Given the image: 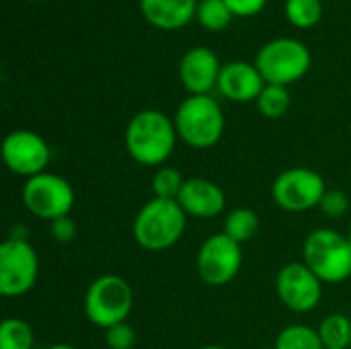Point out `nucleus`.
<instances>
[{"label":"nucleus","mask_w":351,"mask_h":349,"mask_svg":"<svg viewBox=\"0 0 351 349\" xmlns=\"http://www.w3.org/2000/svg\"><path fill=\"white\" fill-rule=\"evenodd\" d=\"M276 292L282 304L294 313H311L319 306L323 296V282L304 265L288 263L276 278Z\"/></svg>","instance_id":"nucleus-12"},{"label":"nucleus","mask_w":351,"mask_h":349,"mask_svg":"<svg viewBox=\"0 0 351 349\" xmlns=\"http://www.w3.org/2000/svg\"><path fill=\"white\" fill-rule=\"evenodd\" d=\"M197 21L208 31H222L232 21V10L224 0H202L197 4Z\"/></svg>","instance_id":"nucleus-23"},{"label":"nucleus","mask_w":351,"mask_h":349,"mask_svg":"<svg viewBox=\"0 0 351 349\" xmlns=\"http://www.w3.org/2000/svg\"><path fill=\"white\" fill-rule=\"evenodd\" d=\"M202 349H224V348H220V346H206V348H202Z\"/></svg>","instance_id":"nucleus-30"},{"label":"nucleus","mask_w":351,"mask_h":349,"mask_svg":"<svg viewBox=\"0 0 351 349\" xmlns=\"http://www.w3.org/2000/svg\"><path fill=\"white\" fill-rule=\"evenodd\" d=\"M29 2H43V0H29Z\"/></svg>","instance_id":"nucleus-32"},{"label":"nucleus","mask_w":351,"mask_h":349,"mask_svg":"<svg viewBox=\"0 0 351 349\" xmlns=\"http://www.w3.org/2000/svg\"><path fill=\"white\" fill-rule=\"evenodd\" d=\"M348 241H350V245H351V228H350V232H348Z\"/></svg>","instance_id":"nucleus-31"},{"label":"nucleus","mask_w":351,"mask_h":349,"mask_svg":"<svg viewBox=\"0 0 351 349\" xmlns=\"http://www.w3.org/2000/svg\"><path fill=\"white\" fill-rule=\"evenodd\" d=\"M274 349H325L319 337V329L308 325H290L280 331Z\"/></svg>","instance_id":"nucleus-20"},{"label":"nucleus","mask_w":351,"mask_h":349,"mask_svg":"<svg viewBox=\"0 0 351 349\" xmlns=\"http://www.w3.org/2000/svg\"><path fill=\"white\" fill-rule=\"evenodd\" d=\"M39 276V257L27 239L8 237L0 245V294L19 298L33 290Z\"/></svg>","instance_id":"nucleus-7"},{"label":"nucleus","mask_w":351,"mask_h":349,"mask_svg":"<svg viewBox=\"0 0 351 349\" xmlns=\"http://www.w3.org/2000/svg\"><path fill=\"white\" fill-rule=\"evenodd\" d=\"M33 327L23 319H4L0 325V349H33Z\"/></svg>","instance_id":"nucleus-21"},{"label":"nucleus","mask_w":351,"mask_h":349,"mask_svg":"<svg viewBox=\"0 0 351 349\" xmlns=\"http://www.w3.org/2000/svg\"><path fill=\"white\" fill-rule=\"evenodd\" d=\"M222 66L210 47H191L179 62V78L189 95H210L218 88Z\"/></svg>","instance_id":"nucleus-13"},{"label":"nucleus","mask_w":351,"mask_h":349,"mask_svg":"<svg viewBox=\"0 0 351 349\" xmlns=\"http://www.w3.org/2000/svg\"><path fill=\"white\" fill-rule=\"evenodd\" d=\"M187 224V214L177 200H150L134 218V239L136 243L152 253L167 251L175 247Z\"/></svg>","instance_id":"nucleus-2"},{"label":"nucleus","mask_w":351,"mask_h":349,"mask_svg":"<svg viewBox=\"0 0 351 349\" xmlns=\"http://www.w3.org/2000/svg\"><path fill=\"white\" fill-rule=\"evenodd\" d=\"M47 349H76L74 346H68V344H56V346H49Z\"/></svg>","instance_id":"nucleus-29"},{"label":"nucleus","mask_w":351,"mask_h":349,"mask_svg":"<svg viewBox=\"0 0 351 349\" xmlns=\"http://www.w3.org/2000/svg\"><path fill=\"white\" fill-rule=\"evenodd\" d=\"M224 2L228 4L234 16H255L267 4V0H224Z\"/></svg>","instance_id":"nucleus-28"},{"label":"nucleus","mask_w":351,"mask_h":349,"mask_svg":"<svg viewBox=\"0 0 351 349\" xmlns=\"http://www.w3.org/2000/svg\"><path fill=\"white\" fill-rule=\"evenodd\" d=\"M183 175L175 167H158L152 177V193L158 200H177L183 189Z\"/></svg>","instance_id":"nucleus-24"},{"label":"nucleus","mask_w":351,"mask_h":349,"mask_svg":"<svg viewBox=\"0 0 351 349\" xmlns=\"http://www.w3.org/2000/svg\"><path fill=\"white\" fill-rule=\"evenodd\" d=\"M243 265V249L228 234H212L197 251V276L212 288L230 284Z\"/></svg>","instance_id":"nucleus-10"},{"label":"nucleus","mask_w":351,"mask_h":349,"mask_svg":"<svg viewBox=\"0 0 351 349\" xmlns=\"http://www.w3.org/2000/svg\"><path fill=\"white\" fill-rule=\"evenodd\" d=\"M23 204L35 218L53 222L62 216H70L74 208V189L64 177L45 171L25 181Z\"/></svg>","instance_id":"nucleus-8"},{"label":"nucleus","mask_w":351,"mask_h":349,"mask_svg":"<svg viewBox=\"0 0 351 349\" xmlns=\"http://www.w3.org/2000/svg\"><path fill=\"white\" fill-rule=\"evenodd\" d=\"M319 208H321V212H323L325 216H329V218H341V216L350 210V197H348L343 191H339V189H329V191L323 195Z\"/></svg>","instance_id":"nucleus-26"},{"label":"nucleus","mask_w":351,"mask_h":349,"mask_svg":"<svg viewBox=\"0 0 351 349\" xmlns=\"http://www.w3.org/2000/svg\"><path fill=\"white\" fill-rule=\"evenodd\" d=\"M350 349H351V348H350Z\"/></svg>","instance_id":"nucleus-33"},{"label":"nucleus","mask_w":351,"mask_h":349,"mask_svg":"<svg viewBox=\"0 0 351 349\" xmlns=\"http://www.w3.org/2000/svg\"><path fill=\"white\" fill-rule=\"evenodd\" d=\"M259 230V216L251 208H234L224 218V234H228L239 245L251 241Z\"/></svg>","instance_id":"nucleus-18"},{"label":"nucleus","mask_w":351,"mask_h":349,"mask_svg":"<svg viewBox=\"0 0 351 349\" xmlns=\"http://www.w3.org/2000/svg\"><path fill=\"white\" fill-rule=\"evenodd\" d=\"M175 121L158 109L138 111L125 128V150L144 167H162L177 144Z\"/></svg>","instance_id":"nucleus-1"},{"label":"nucleus","mask_w":351,"mask_h":349,"mask_svg":"<svg viewBox=\"0 0 351 349\" xmlns=\"http://www.w3.org/2000/svg\"><path fill=\"white\" fill-rule=\"evenodd\" d=\"M142 16L160 31H177L197 14V0H138Z\"/></svg>","instance_id":"nucleus-16"},{"label":"nucleus","mask_w":351,"mask_h":349,"mask_svg":"<svg viewBox=\"0 0 351 349\" xmlns=\"http://www.w3.org/2000/svg\"><path fill=\"white\" fill-rule=\"evenodd\" d=\"M257 109L263 117L267 119H280L288 113L292 97L288 86H280V84H265V88L261 91V95L257 97Z\"/></svg>","instance_id":"nucleus-19"},{"label":"nucleus","mask_w":351,"mask_h":349,"mask_svg":"<svg viewBox=\"0 0 351 349\" xmlns=\"http://www.w3.org/2000/svg\"><path fill=\"white\" fill-rule=\"evenodd\" d=\"M177 202L187 216L199 220H210L214 216H220L226 208V195L220 189V185L204 177L185 179Z\"/></svg>","instance_id":"nucleus-14"},{"label":"nucleus","mask_w":351,"mask_h":349,"mask_svg":"<svg viewBox=\"0 0 351 349\" xmlns=\"http://www.w3.org/2000/svg\"><path fill=\"white\" fill-rule=\"evenodd\" d=\"M263 88H265V80L255 64L228 62L222 66V72L218 78V91L228 101H234V103L257 101Z\"/></svg>","instance_id":"nucleus-15"},{"label":"nucleus","mask_w":351,"mask_h":349,"mask_svg":"<svg viewBox=\"0 0 351 349\" xmlns=\"http://www.w3.org/2000/svg\"><path fill=\"white\" fill-rule=\"evenodd\" d=\"M177 136L191 148L206 150L220 142L224 134V113L210 95H189L173 117Z\"/></svg>","instance_id":"nucleus-3"},{"label":"nucleus","mask_w":351,"mask_h":349,"mask_svg":"<svg viewBox=\"0 0 351 349\" xmlns=\"http://www.w3.org/2000/svg\"><path fill=\"white\" fill-rule=\"evenodd\" d=\"M2 160L10 173L31 179L45 173V167L51 160V150L39 134L31 130H14L2 140Z\"/></svg>","instance_id":"nucleus-11"},{"label":"nucleus","mask_w":351,"mask_h":349,"mask_svg":"<svg viewBox=\"0 0 351 349\" xmlns=\"http://www.w3.org/2000/svg\"><path fill=\"white\" fill-rule=\"evenodd\" d=\"M313 64L311 49L294 37H278L267 41L255 58L265 84L288 86L300 80Z\"/></svg>","instance_id":"nucleus-5"},{"label":"nucleus","mask_w":351,"mask_h":349,"mask_svg":"<svg viewBox=\"0 0 351 349\" xmlns=\"http://www.w3.org/2000/svg\"><path fill=\"white\" fill-rule=\"evenodd\" d=\"M49 224H51V237L58 243H70L76 237V222L70 216H62Z\"/></svg>","instance_id":"nucleus-27"},{"label":"nucleus","mask_w":351,"mask_h":349,"mask_svg":"<svg viewBox=\"0 0 351 349\" xmlns=\"http://www.w3.org/2000/svg\"><path fill=\"white\" fill-rule=\"evenodd\" d=\"M304 265L323 284H341L351 276V245L346 234L319 228L304 241Z\"/></svg>","instance_id":"nucleus-4"},{"label":"nucleus","mask_w":351,"mask_h":349,"mask_svg":"<svg viewBox=\"0 0 351 349\" xmlns=\"http://www.w3.org/2000/svg\"><path fill=\"white\" fill-rule=\"evenodd\" d=\"M325 193V179L304 167H294L280 173L271 185L274 202L286 212H306L319 208Z\"/></svg>","instance_id":"nucleus-9"},{"label":"nucleus","mask_w":351,"mask_h":349,"mask_svg":"<svg viewBox=\"0 0 351 349\" xmlns=\"http://www.w3.org/2000/svg\"><path fill=\"white\" fill-rule=\"evenodd\" d=\"M319 337L325 349H350L351 321L341 313H333L325 317L319 325Z\"/></svg>","instance_id":"nucleus-17"},{"label":"nucleus","mask_w":351,"mask_h":349,"mask_svg":"<svg viewBox=\"0 0 351 349\" xmlns=\"http://www.w3.org/2000/svg\"><path fill=\"white\" fill-rule=\"evenodd\" d=\"M105 344L109 349H132L136 346V331L128 323L113 325L105 331Z\"/></svg>","instance_id":"nucleus-25"},{"label":"nucleus","mask_w":351,"mask_h":349,"mask_svg":"<svg viewBox=\"0 0 351 349\" xmlns=\"http://www.w3.org/2000/svg\"><path fill=\"white\" fill-rule=\"evenodd\" d=\"M323 16L321 0H286V19L298 29L315 27Z\"/></svg>","instance_id":"nucleus-22"},{"label":"nucleus","mask_w":351,"mask_h":349,"mask_svg":"<svg viewBox=\"0 0 351 349\" xmlns=\"http://www.w3.org/2000/svg\"><path fill=\"white\" fill-rule=\"evenodd\" d=\"M132 309H134V290L123 278L115 274L97 278L86 290L84 313L93 325L105 331L113 325L125 323Z\"/></svg>","instance_id":"nucleus-6"}]
</instances>
